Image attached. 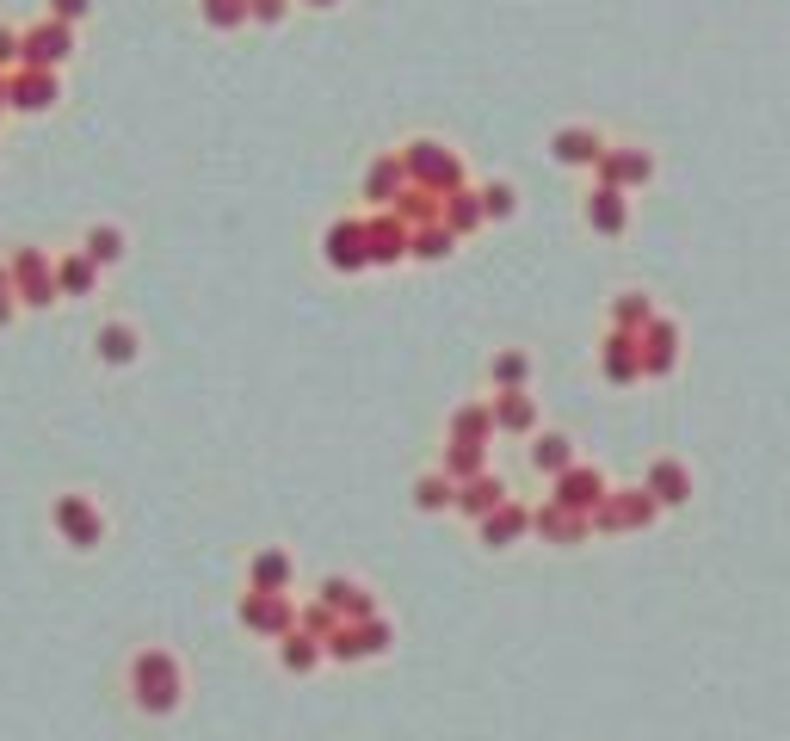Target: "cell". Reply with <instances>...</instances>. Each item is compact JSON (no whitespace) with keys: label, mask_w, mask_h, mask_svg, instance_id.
I'll list each match as a JSON object with an SVG mask.
<instances>
[{"label":"cell","mask_w":790,"mask_h":741,"mask_svg":"<svg viewBox=\"0 0 790 741\" xmlns=\"http://www.w3.org/2000/svg\"><path fill=\"white\" fill-rule=\"evenodd\" d=\"M56 532L75 550H93L99 532H105V519H99V507L87 501V494H62V501H56Z\"/></svg>","instance_id":"cell-1"},{"label":"cell","mask_w":790,"mask_h":741,"mask_svg":"<svg viewBox=\"0 0 790 741\" xmlns=\"http://www.w3.org/2000/svg\"><path fill=\"white\" fill-rule=\"evenodd\" d=\"M13 272H19V291H25V303H56V285H50V266H44V254H19V260H13Z\"/></svg>","instance_id":"cell-2"},{"label":"cell","mask_w":790,"mask_h":741,"mask_svg":"<svg viewBox=\"0 0 790 741\" xmlns=\"http://www.w3.org/2000/svg\"><path fill=\"white\" fill-rule=\"evenodd\" d=\"M62 56H68V25H38V31H25V62L50 68V62H62Z\"/></svg>","instance_id":"cell-3"},{"label":"cell","mask_w":790,"mask_h":741,"mask_svg":"<svg viewBox=\"0 0 790 741\" xmlns=\"http://www.w3.org/2000/svg\"><path fill=\"white\" fill-rule=\"evenodd\" d=\"M99 359H105V365H130V359H136V334H130L124 322L99 328Z\"/></svg>","instance_id":"cell-4"},{"label":"cell","mask_w":790,"mask_h":741,"mask_svg":"<svg viewBox=\"0 0 790 741\" xmlns=\"http://www.w3.org/2000/svg\"><path fill=\"white\" fill-rule=\"evenodd\" d=\"M118 254H124V229H112V223H93V229H87V260L112 266Z\"/></svg>","instance_id":"cell-5"},{"label":"cell","mask_w":790,"mask_h":741,"mask_svg":"<svg viewBox=\"0 0 790 741\" xmlns=\"http://www.w3.org/2000/svg\"><path fill=\"white\" fill-rule=\"evenodd\" d=\"M50 99H56V81H50V75H31V81L13 87V105H25V112H44Z\"/></svg>","instance_id":"cell-6"},{"label":"cell","mask_w":790,"mask_h":741,"mask_svg":"<svg viewBox=\"0 0 790 741\" xmlns=\"http://www.w3.org/2000/svg\"><path fill=\"white\" fill-rule=\"evenodd\" d=\"M254 13V0H204V19L210 25H235V19H247Z\"/></svg>","instance_id":"cell-7"},{"label":"cell","mask_w":790,"mask_h":741,"mask_svg":"<svg viewBox=\"0 0 790 741\" xmlns=\"http://www.w3.org/2000/svg\"><path fill=\"white\" fill-rule=\"evenodd\" d=\"M556 155H562V161H587V155H593V136H587V130H562V136H556Z\"/></svg>","instance_id":"cell-8"},{"label":"cell","mask_w":790,"mask_h":741,"mask_svg":"<svg viewBox=\"0 0 790 741\" xmlns=\"http://www.w3.org/2000/svg\"><path fill=\"white\" fill-rule=\"evenodd\" d=\"M87 285H93V260H81V254L62 260V291H87Z\"/></svg>","instance_id":"cell-9"},{"label":"cell","mask_w":790,"mask_h":741,"mask_svg":"<svg viewBox=\"0 0 790 741\" xmlns=\"http://www.w3.org/2000/svg\"><path fill=\"white\" fill-rule=\"evenodd\" d=\"M593 223H599V229H618V223H624V210L612 204V192H599V204H593Z\"/></svg>","instance_id":"cell-10"},{"label":"cell","mask_w":790,"mask_h":741,"mask_svg":"<svg viewBox=\"0 0 790 741\" xmlns=\"http://www.w3.org/2000/svg\"><path fill=\"white\" fill-rule=\"evenodd\" d=\"M56 19H87V0H50Z\"/></svg>","instance_id":"cell-11"},{"label":"cell","mask_w":790,"mask_h":741,"mask_svg":"<svg viewBox=\"0 0 790 741\" xmlns=\"http://www.w3.org/2000/svg\"><path fill=\"white\" fill-rule=\"evenodd\" d=\"M488 210H513V192L507 186H488Z\"/></svg>","instance_id":"cell-12"},{"label":"cell","mask_w":790,"mask_h":741,"mask_svg":"<svg viewBox=\"0 0 790 741\" xmlns=\"http://www.w3.org/2000/svg\"><path fill=\"white\" fill-rule=\"evenodd\" d=\"M254 13H260V19H278V13H284V0H254Z\"/></svg>","instance_id":"cell-13"},{"label":"cell","mask_w":790,"mask_h":741,"mask_svg":"<svg viewBox=\"0 0 790 741\" xmlns=\"http://www.w3.org/2000/svg\"><path fill=\"white\" fill-rule=\"evenodd\" d=\"M13 44H19V38H13V25H0V62L13 56Z\"/></svg>","instance_id":"cell-14"},{"label":"cell","mask_w":790,"mask_h":741,"mask_svg":"<svg viewBox=\"0 0 790 741\" xmlns=\"http://www.w3.org/2000/svg\"><path fill=\"white\" fill-rule=\"evenodd\" d=\"M315 7H328V0H315Z\"/></svg>","instance_id":"cell-15"},{"label":"cell","mask_w":790,"mask_h":741,"mask_svg":"<svg viewBox=\"0 0 790 741\" xmlns=\"http://www.w3.org/2000/svg\"><path fill=\"white\" fill-rule=\"evenodd\" d=\"M0 105H7V99H0Z\"/></svg>","instance_id":"cell-16"}]
</instances>
